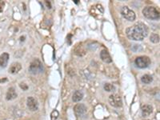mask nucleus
Wrapping results in <instances>:
<instances>
[{
	"mask_svg": "<svg viewBox=\"0 0 160 120\" xmlns=\"http://www.w3.org/2000/svg\"><path fill=\"white\" fill-rule=\"evenodd\" d=\"M126 34L130 39L142 41L148 35V28L143 23H139L127 28Z\"/></svg>",
	"mask_w": 160,
	"mask_h": 120,
	"instance_id": "f257e3e1",
	"label": "nucleus"
},
{
	"mask_svg": "<svg viewBox=\"0 0 160 120\" xmlns=\"http://www.w3.org/2000/svg\"><path fill=\"white\" fill-rule=\"evenodd\" d=\"M143 15L150 20H158L159 19V11L154 6H146L143 10Z\"/></svg>",
	"mask_w": 160,
	"mask_h": 120,
	"instance_id": "f03ea898",
	"label": "nucleus"
},
{
	"mask_svg": "<svg viewBox=\"0 0 160 120\" xmlns=\"http://www.w3.org/2000/svg\"><path fill=\"white\" fill-rule=\"evenodd\" d=\"M43 71V66L42 62L38 59H34L29 67V72L32 75H38Z\"/></svg>",
	"mask_w": 160,
	"mask_h": 120,
	"instance_id": "7ed1b4c3",
	"label": "nucleus"
},
{
	"mask_svg": "<svg viewBox=\"0 0 160 120\" xmlns=\"http://www.w3.org/2000/svg\"><path fill=\"white\" fill-rule=\"evenodd\" d=\"M135 63L139 68L144 69L150 65L151 61H150V58L147 57V56H139V57H137L135 59Z\"/></svg>",
	"mask_w": 160,
	"mask_h": 120,
	"instance_id": "20e7f679",
	"label": "nucleus"
},
{
	"mask_svg": "<svg viewBox=\"0 0 160 120\" xmlns=\"http://www.w3.org/2000/svg\"><path fill=\"white\" fill-rule=\"evenodd\" d=\"M120 12H121L122 16H123V18H125L127 20H128V21H131V22H132V21H135V17H136V16H135V12L133 11L132 10H131L128 6H123V7L121 8V10H120Z\"/></svg>",
	"mask_w": 160,
	"mask_h": 120,
	"instance_id": "39448f33",
	"label": "nucleus"
},
{
	"mask_svg": "<svg viewBox=\"0 0 160 120\" xmlns=\"http://www.w3.org/2000/svg\"><path fill=\"white\" fill-rule=\"evenodd\" d=\"M109 102L114 107H121L123 105L121 97L118 95H112L109 97Z\"/></svg>",
	"mask_w": 160,
	"mask_h": 120,
	"instance_id": "423d86ee",
	"label": "nucleus"
},
{
	"mask_svg": "<svg viewBox=\"0 0 160 120\" xmlns=\"http://www.w3.org/2000/svg\"><path fill=\"white\" fill-rule=\"evenodd\" d=\"M27 107L31 111H36L39 109V103L38 101L34 97H28L27 100Z\"/></svg>",
	"mask_w": 160,
	"mask_h": 120,
	"instance_id": "0eeeda50",
	"label": "nucleus"
},
{
	"mask_svg": "<svg viewBox=\"0 0 160 120\" xmlns=\"http://www.w3.org/2000/svg\"><path fill=\"white\" fill-rule=\"evenodd\" d=\"M86 110H87L86 106L82 103H78V104L75 105L74 107V113L76 114V116L78 117L83 116L84 114L86 113Z\"/></svg>",
	"mask_w": 160,
	"mask_h": 120,
	"instance_id": "6e6552de",
	"label": "nucleus"
},
{
	"mask_svg": "<svg viewBox=\"0 0 160 120\" xmlns=\"http://www.w3.org/2000/svg\"><path fill=\"white\" fill-rule=\"evenodd\" d=\"M100 58L104 63H112V59L110 55L109 52L107 50H103L100 53Z\"/></svg>",
	"mask_w": 160,
	"mask_h": 120,
	"instance_id": "1a4fd4ad",
	"label": "nucleus"
},
{
	"mask_svg": "<svg viewBox=\"0 0 160 120\" xmlns=\"http://www.w3.org/2000/svg\"><path fill=\"white\" fill-rule=\"evenodd\" d=\"M9 58H10V55L7 53H3L0 55V67L2 68L6 67L8 63Z\"/></svg>",
	"mask_w": 160,
	"mask_h": 120,
	"instance_id": "9d476101",
	"label": "nucleus"
},
{
	"mask_svg": "<svg viewBox=\"0 0 160 120\" xmlns=\"http://www.w3.org/2000/svg\"><path fill=\"white\" fill-rule=\"evenodd\" d=\"M153 112V107L150 105H143L142 106V115L143 117L149 116Z\"/></svg>",
	"mask_w": 160,
	"mask_h": 120,
	"instance_id": "9b49d317",
	"label": "nucleus"
},
{
	"mask_svg": "<svg viewBox=\"0 0 160 120\" xmlns=\"http://www.w3.org/2000/svg\"><path fill=\"white\" fill-rule=\"evenodd\" d=\"M17 93H16L14 87H11V88L8 89V91L7 92H6V100H13V99L17 98Z\"/></svg>",
	"mask_w": 160,
	"mask_h": 120,
	"instance_id": "f8f14e48",
	"label": "nucleus"
},
{
	"mask_svg": "<svg viewBox=\"0 0 160 120\" xmlns=\"http://www.w3.org/2000/svg\"><path fill=\"white\" fill-rule=\"evenodd\" d=\"M22 69L21 63H12L10 69H9V72L11 74H16V73L19 72Z\"/></svg>",
	"mask_w": 160,
	"mask_h": 120,
	"instance_id": "ddd939ff",
	"label": "nucleus"
},
{
	"mask_svg": "<svg viewBox=\"0 0 160 120\" xmlns=\"http://www.w3.org/2000/svg\"><path fill=\"white\" fill-rule=\"evenodd\" d=\"M82 98H83V93H82V91H76L74 93L72 97V100L73 102H80L82 100Z\"/></svg>",
	"mask_w": 160,
	"mask_h": 120,
	"instance_id": "4468645a",
	"label": "nucleus"
},
{
	"mask_svg": "<svg viewBox=\"0 0 160 120\" xmlns=\"http://www.w3.org/2000/svg\"><path fill=\"white\" fill-rule=\"evenodd\" d=\"M141 81L144 84H149V83H150L153 81V78L149 75H144L141 78Z\"/></svg>",
	"mask_w": 160,
	"mask_h": 120,
	"instance_id": "2eb2a0df",
	"label": "nucleus"
},
{
	"mask_svg": "<svg viewBox=\"0 0 160 120\" xmlns=\"http://www.w3.org/2000/svg\"><path fill=\"white\" fill-rule=\"evenodd\" d=\"M104 90L108 92H111V91H114L115 90V87L113 84H111V83H106L104 85Z\"/></svg>",
	"mask_w": 160,
	"mask_h": 120,
	"instance_id": "dca6fc26",
	"label": "nucleus"
},
{
	"mask_svg": "<svg viewBox=\"0 0 160 120\" xmlns=\"http://www.w3.org/2000/svg\"><path fill=\"white\" fill-rule=\"evenodd\" d=\"M150 41L154 43H158L159 42V36L157 34H152L150 35Z\"/></svg>",
	"mask_w": 160,
	"mask_h": 120,
	"instance_id": "f3484780",
	"label": "nucleus"
},
{
	"mask_svg": "<svg viewBox=\"0 0 160 120\" xmlns=\"http://www.w3.org/2000/svg\"><path fill=\"white\" fill-rule=\"evenodd\" d=\"M59 111H58V110H53L51 114V120H56L57 118H58V117H59Z\"/></svg>",
	"mask_w": 160,
	"mask_h": 120,
	"instance_id": "a211bd4d",
	"label": "nucleus"
},
{
	"mask_svg": "<svg viewBox=\"0 0 160 120\" xmlns=\"http://www.w3.org/2000/svg\"><path fill=\"white\" fill-rule=\"evenodd\" d=\"M19 87H21V88L23 89V90H24V91H27V89H28V87H27V85L25 84V83H21V84L19 85Z\"/></svg>",
	"mask_w": 160,
	"mask_h": 120,
	"instance_id": "6ab92c4d",
	"label": "nucleus"
},
{
	"mask_svg": "<svg viewBox=\"0 0 160 120\" xmlns=\"http://www.w3.org/2000/svg\"><path fill=\"white\" fill-rule=\"evenodd\" d=\"M4 2L2 1H0V12H2V9H3V6H4Z\"/></svg>",
	"mask_w": 160,
	"mask_h": 120,
	"instance_id": "aec40b11",
	"label": "nucleus"
},
{
	"mask_svg": "<svg viewBox=\"0 0 160 120\" xmlns=\"http://www.w3.org/2000/svg\"><path fill=\"white\" fill-rule=\"evenodd\" d=\"M46 3H47V6H48V5H49V8H51V3H50V2H47V1H46Z\"/></svg>",
	"mask_w": 160,
	"mask_h": 120,
	"instance_id": "412c9836",
	"label": "nucleus"
},
{
	"mask_svg": "<svg viewBox=\"0 0 160 120\" xmlns=\"http://www.w3.org/2000/svg\"><path fill=\"white\" fill-rule=\"evenodd\" d=\"M146 120H148V119H146Z\"/></svg>",
	"mask_w": 160,
	"mask_h": 120,
	"instance_id": "4be33fe9",
	"label": "nucleus"
}]
</instances>
